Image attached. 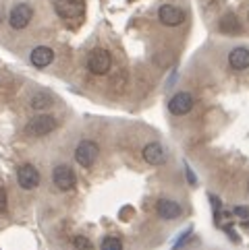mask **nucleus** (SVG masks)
<instances>
[{
    "instance_id": "1",
    "label": "nucleus",
    "mask_w": 249,
    "mask_h": 250,
    "mask_svg": "<svg viewBox=\"0 0 249 250\" xmlns=\"http://www.w3.org/2000/svg\"><path fill=\"white\" fill-rule=\"evenodd\" d=\"M56 126H58V122H56L54 116L44 114V116H35V118H31L27 122V126H25V132H27L29 137H46Z\"/></svg>"
},
{
    "instance_id": "2",
    "label": "nucleus",
    "mask_w": 249,
    "mask_h": 250,
    "mask_svg": "<svg viewBox=\"0 0 249 250\" xmlns=\"http://www.w3.org/2000/svg\"><path fill=\"white\" fill-rule=\"evenodd\" d=\"M60 19H79L85 13V0H52Z\"/></svg>"
},
{
    "instance_id": "3",
    "label": "nucleus",
    "mask_w": 249,
    "mask_h": 250,
    "mask_svg": "<svg viewBox=\"0 0 249 250\" xmlns=\"http://www.w3.org/2000/svg\"><path fill=\"white\" fill-rule=\"evenodd\" d=\"M98 153H100V149H98L96 143L85 139L75 147V162L81 167H92L98 159Z\"/></svg>"
},
{
    "instance_id": "4",
    "label": "nucleus",
    "mask_w": 249,
    "mask_h": 250,
    "mask_svg": "<svg viewBox=\"0 0 249 250\" xmlns=\"http://www.w3.org/2000/svg\"><path fill=\"white\" fill-rule=\"evenodd\" d=\"M110 64H112V58L108 54V50H102V48L94 50L90 58H87V68L94 75H106L110 70Z\"/></svg>"
},
{
    "instance_id": "5",
    "label": "nucleus",
    "mask_w": 249,
    "mask_h": 250,
    "mask_svg": "<svg viewBox=\"0 0 249 250\" xmlns=\"http://www.w3.org/2000/svg\"><path fill=\"white\" fill-rule=\"evenodd\" d=\"M52 182L58 190H73L75 184H77V178H75V172L71 169L69 166H56L54 172H52Z\"/></svg>"
},
{
    "instance_id": "6",
    "label": "nucleus",
    "mask_w": 249,
    "mask_h": 250,
    "mask_svg": "<svg viewBox=\"0 0 249 250\" xmlns=\"http://www.w3.org/2000/svg\"><path fill=\"white\" fill-rule=\"evenodd\" d=\"M31 19H33V11H31V6L25 2L13 6L11 15H8V23H11L13 29H25L31 23Z\"/></svg>"
},
{
    "instance_id": "7",
    "label": "nucleus",
    "mask_w": 249,
    "mask_h": 250,
    "mask_svg": "<svg viewBox=\"0 0 249 250\" xmlns=\"http://www.w3.org/2000/svg\"><path fill=\"white\" fill-rule=\"evenodd\" d=\"M158 19L162 25H166V27H179L185 21V13L174 4H162L158 8Z\"/></svg>"
},
{
    "instance_id": "8",
    "label": "nucleus",
    "mask_w": 249,
    "mask_h": 250,
    "mask_svg": "<svg viewBox=\"0 0 249 250\" xmlns=\"http://www.w3.org/2000/svg\"><path fill=\"white\" fill-rule=\"evenodd\" d=\"M17 182H19L21 188L31 190V188H35V186L40 184V172L33 166L25 164V166H21L19 169H17Z\"/></svg>"
},
{
    "instance_id": "9",
    "label": "nucleus",
    "mask_w": 249,
    "mask_h": 250,
    "mask_svg": "<svg viewBox=\"0 0 249 250\" xmlns=\"http://www.w3.org/2000/svg\"><path fill=\"white\" fill-rule=\"evenodd\" d=\"M193 108V97L185 91H179L171 97V102H168V110H171L174 116H185L189 114Z\"/></svg>"
},
{
    "instance_id": "10",
    "label": "nucleus",
    "mask_w": 249,
    "mask_h": 250,
    "mask_svg": "<svg viewBox=\"0 0 249 250\" xmlns=\"http://www.w3.org/2000/svg\"><path fill=\"white\" fill-rule=\"evenodd\" d=\"M141 157H144L146 164H149V166H162L166 162V151L160 143H148V145L141 149Z\"/></svg>"
},
{
    "instance_id": "11",
    "label": "nucleus",
    "mask_w": 249,
    "mask_h": 250,
    "mask_svg": "<svg viewBox=\"0 0 249 250\" xmlns=\"http://www.w3.org/2000/svg\"><path fill=\"white\" fill-rule=\"evenodd\" d=\"M156 211H158V215L162 219H166V221L181 217V213H183L181 205L176 201H171V199H160L158 205H156Z\"/></svg>"
},
{
    "instance_id": "12",
    "label": "nucleus",
    "mask_w": 249,
    "mask_h": 250,
    "mask_svg": "<svg viewBox=\"0 0 249 250\" xmlns=\"http://www.w3.org/2000/svg\"><path fill=\"white\" fill-rule=\"evenodd\" d=\"M29 60H31V64L35 68H46L50 62L54 60V52H52L50 48H46V46H38V48L31 50Z\"/></svg>"
},
{
    "instance_id": "13",
    "label": "nucleus",
    "mask_w": 249,
    "mask_h": 250,
    "mask_svg": "<svg viewBox=\"0 0 249 250\" xmlns=\"http://www.w3.org/2000/svg\"><path fill=\"white\" fill-rule=\"evenodd\" d=\"M228 64L235 70H245L249 66V50L247 48H235L228 54Z\"/></svg>"
},
{
    "instance_id": "14",
    "label": "nucleus",
    "mask_w": 249,
    "mask_h": 250,
    "mask_svg": "<svg viewBox=\"0 0 249 250\" xmlns=\"http://www.w3.org/2000/svg\"><path fill=\"white\" fill-rule=\"evenodd\" d=\"M220 31L222 33H228V35H235V33H241V23H239V19L233 15V13H228V15H224L220 19Z\"/></svg>"
},
{
    "instance_id": "15",
    "label": "nucleus",
    "mask_w": 249,
    "mask_h": 250,
    "mask_svg": "<svg viewBox=\"0 0 249 250\" xmlns=\"http://www.w3.org/2000/svg\"><path fill=\"white\" fill-rule=\"evenodd\" d=\"M31 108L33 110H46V108H50V104H52V97L50 95H46V93H35L33 97H31Z\"/></svg>"
},
{
    "instance_id": "16",
    "label": "nucleus",
    "mask_w": 249,
    "mask_h": 250,
    "mask_svg": "<svg viewBox=\"0 0 249 250\" xmlns=\"http://www.w3.org/2000/svg\"><path fill=\"white\" fill-rule=\"evenodd\" d=\"M100 250H123V242L117 236H106L100 244Z\"/></svg>"
},
{
    "instance_id": "17",
    "label": "nucleus",
    "mask_w": 249,
    "mask_h": 250,
    "mask_svg": "<svg viewBox=\"0 0 249 250\" xmlns=\"http://www.w3.org/2000/svg\"><path fill=\"white\" fill-rule=\"evenodd\" d=\"M73 246L79 248V250H90V248H92V242H90V240H87L85 236H75V238H73Z\"/></svg>"
},
{
    "instance_id": "18",
    "label": "nucleus",
    "mask_w": 249,
    "mask_h": 250,
    "mask_svg": "<svg viewBox=\"0 0 249 250\" xmlns=\"http://www.w3.org/2000/svg\"><path fill=\"white\" fill-rule=\"evenodd\" d=\"M8 207V199H6V190L0 186V213H4Z\"/></svg>"
},
{
    "instance_id": "19",
    "label": "nucleus",
    "mask_w": 249,
    "mask_h": 250,
    "mask_svg": "<svg viewBox=\"0 0 249 250\" xmlns=\"http://www.w3.org/2000/svg\"><path fill=\"white\" fill-rule=\"evenodd\" d=\"M235 213H237L239 217H247V215H249V209H245V207H237Z\"/></svg>"
},
{
    "instance_id": "20",
    "label": "nucleus",
    "mask_w": 249,
    "mask_h": 250,
    "mask_svg": "<svg viewBox=\"0 0 249 250\" xmlns=\"http://www.w3.org/2000/svg\"><path fill=\"white\" fill-rule=\"evenodd\" d=\"M247 17H249V13H247Z\"/></svg>"
}]
</instances>
